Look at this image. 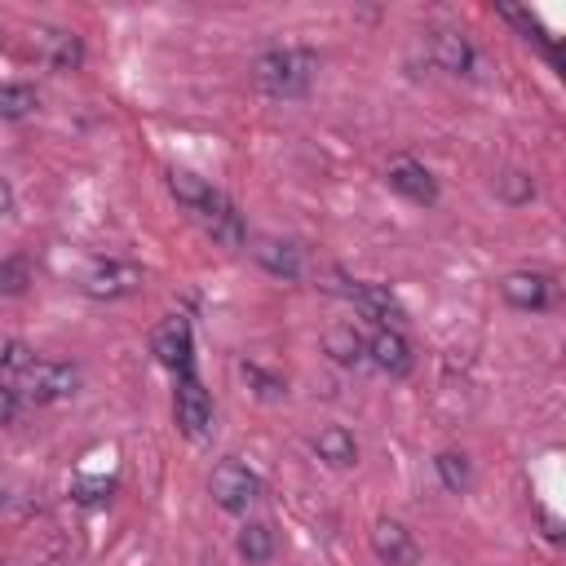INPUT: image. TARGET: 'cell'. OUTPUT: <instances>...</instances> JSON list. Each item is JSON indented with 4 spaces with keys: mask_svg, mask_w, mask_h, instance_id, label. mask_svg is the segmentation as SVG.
Returning a JSON list of instances; mask_svg holds the SVG:
<instances>
[{
    "mask_svg": "<svg viewBox=\"0 0 566 566\" xmlns=\"http://www.w3.org/2000/svg\"><path fill=\"white\" fill-rule=\"evenodd\" d=\"M27 283H31L27 256H4L0 261V296H18V292H27Z\"/></svg>",
    "mask_w": 566,
    "mask_h": 566,
    "instance_id": "cell-22",
    "label": "cell"
},
{
    "mask_svg": "<svg viewBox=\"0 0 566 566\" xmlns=\"http://www.w3.org/2000/svg\"><path fill=\"white\" fill-rule=\"evenodd\" d=\"M252 256H256V265L265 274H274L283 283H296L301 279V248H292L283 239H256L252 243Z\"/></svg>",
    "mask_w": 566,
    "mask_h": 566,
    "instance_id": "cell-14",
    "label": "cell"
},
{
    "mask_svg": "<svg viewBox=\"0 0 566 566\" xmlns=\"http://www.w3.org/2000/svg\"><path fill=\"white\" fill-rule=\"evenodd\" d=\"M40 106L31 84H0V119H27Z\"/></svg>",
    "mask_w": 566,
    "mask_h": 566,
    "instance_id": "cell-20",
    "label": "cell"
},
{
    "mask_svg": "<svg viewBox=\"0 0 566 566\" xmlns=\"http://www.w3.org/2000/svg\"><path fill=\"white\" fill-rule=\"evenodd\" d=\"M314 71H318V57L310 49H265L252 66L256 84L270 97H305L314 84Z\"/></svg>",
    "mask_w": 566,
    "mask_h": 566,
    "instance_id": "cell-1",
    "label": "cell"
},
{
    "mask_svg": "<svg viewBox=\"0 0 566 566\" xmlns=\"http://www.w3.org/2000/svg\"><path fill=\"white\" fill-rule=\"evenodd\" d=\"M13 416H18V389L0 380V424H13Z\"/></svg>",
    "mask_w": 566,
    "mask_h": 566,
    "instance_id": "cell-27",
    "label": "cell"
},
{
    "mask_svg": "<svg viewBox=\"0 0 566 566\" xmlns=\"http://www.w3.org/2000/svg\"><path fill=\"white\" fill-rule=\"evenodd\" d=\"M367 358L385 371V376H411V367H416V354H411V345L402 340V332H394V327H380L371 340H367Z\"/></svg>",
    "mask_w": 566,
    "mask_h": 566,
    "instance_id": "cell-12",
    "label": "cell"
},
{
    "mask_svg": "<svg viewBox=\"0 0 566 566\" xmlns=\"http://www.w3.org/2000/svg\"><path fill=\"white\" fill-rule=\"evenodd\" d=\"M4 208H9V190L0 186V212H4Z\"/></svg>",
    "mask_w": 566,
    "mask_h": 566,
    "instance_id": "cell-28",
    "label": "cell"
},
{
    "mask_svg": "<svg viewBox=\"0 0 566 566\" xmlns=\"http://www.w3.org/2000/svg\"><path fill=\"white\" fill-rule=\"evenodd\" d=\"M323 349H327L332 363H340V367H358V363L367 358V340L354 332V323L327 327V332H323Z\"/></svg>",
    "mask_w": 566,
    "mask_h": 566,
    "instance_id": "cell-17",
    "label": "cell"
},
{
    "mask_svg": "<svg viewBox=\"0 0 566 566\" xmlns=\"http://www.w3.org/2000/svg\"><path fill=\"white\" fill-rule=\"evenodd\" d=\"M371 553H376L385 566H411V562L420 557L411 531H407L402 522H394V517H380V522L371 526Z\"/></svg>",
    "mask_w": 566,
    "mask_h": 566,
    "instance_id": "cell-11",
    "label": "cell"
},
{
    "mask_svg": "<svg viewBox=\"0 0 566 566\" xmlns=\"http://www.w3.org/2000/svg\"><path fill=\"white\" fill-rule=\"evenodd\" d=\"M84 296L93 301H119V296H133L142 287V265L133 261H97L84 279H80Z\"/></svg>",
    "mask_w": 566,
    "mask_h": 566,
    "instance_id": "cell-7",
    "label": "cell"
},
{
    "mask_svg": "<svg viewBox=\"0 0 566 566\" xmlns=\"http://www.w3.org/2000/svg\"><path fill=\"white\" fill-rule=\"evenodd\" d=\"M314 451H318V460H327L332 469H349V464H358V442H354V433L340 429V424L318 429V433H314Z\"/></svg>",
    "mask_w": 566,
    "mask_h": 566,
    "instance_id": "cell-16",
    "label": "cell"
},
{
    "mask_svg": "<svg viewBox=\"0 0 566 566\" xmlns=\"http://www.w3.org/2000/svg\"><path fill=\"white\" fill-rule=\"evenodd\" d=\"M500 292H504V301H509L513 310L539 314V310L553 305V283H548V274H535V270H513V274H504Z\"/></svg>",
    "mask_w": 566,
    "mask_h": 566,
    "instance_id": "cell-10",
    "label": "cell"
},
{
    "mask_svg": "<svg viewBox=\"0 0 566 566\" xmlns=\"http://www.w3.org/2000/svg\"><path fill=\"white\" fill-rule=\"evenodd\" d=\"M18 398H27V402H62V398H71L75 389H80V367H71V363H57V358H35L27 371H18Z\"/></svg>",
    "mask_w": 566,
    "mask_h": 566,
    "instance_id": "cell-2",
    "label": "cell"
},
{
    "mask_svg": "<svg viewBox=\"0 0 566 566\" xmlns=\"http://www.w3.org/2000/svg\"><path fill=\"white\" fill-rule=\"evenodd\" d=\"M168 190H172V199H177V203H186V208L195 212V208H199L217 186H208V181H203L199 172H190V168H168Z\"/></svg>",
    "mask_w": 566,
    "mask_h": 566,
    "instance_id": "cell-18",
    "label": "cell"
},
{
    "mask_svg": "<svg viewBox=\"0 0 566 566\" xmlns=\"http://www.w3.org/2000/svg\"><path fill=\"white\" fill-rule=\"evenodd\" d=\"M150 354H155L159 367H168L172 376H190V371H195V332H190V318H186V314L164 318V323L150 332Z\"/></svg>",
    "mask_w": 566,
    "mask_h": 566,
    "instance_id": "cell-4",
    "label": "cell"
},
{
    "mask_svg": "<svg viewBox=\"0 0 566 566\" xmlns=\"http://www.w3.org/2000/svg\"><path fill=\"white\" fill-rule=\"evenodd\" d=\"M385 181L398 190V195H407L411 203H424V208H433L438 203V181H433V172L424 168V164H416V159H394L389 168H385Z\"/></svg>",
    "mask_w": 566,
    "mask_h": 566,
    "instance_id": "cell-9",
    "label": "cell"
},
{
    "mask_svg": "<svg viewBox=\"0 0 566 566\" xmlns=\"http://www.w3.org/2000/svg\"><path fill=\"white\" fill-rule=\"evenodd\" d=\"M172 411H177V429H181L190 442L208 438V429H212V398H208V389H203V380H199L195 371H190V376H177Z\"/></svg>",
    "mask_w": 566,
    "mask_h": 566,
    "instance_id": "cell-6",
    "label": "cell"
},
{
    "mask_svg": "<svg viewBox=\"0 0 566 566\" xmlns=\"http://www.w3.org/2000/svg\"><path fill=\"white\" fill-rule=\"evenodd\" d=\"M195 212H199L203 230H208V234H212L221 248H243V243H248V226H243L239 208H234V203H230L221 190H212V195H208V199H203Z\"/></svg>",
    "mask_w": 566,
    "mask_h": 566,
    "instance_id": "cell-8",
    "label": "cell"
},
{
    "mask_svg": "<svg viewBox=\"0 0 566 566\" xmlns=\"http://www.w3.org/2000/svg\"><path fill=\"white\" fill-rule=\"evenodd\" d=\"M35 363V349L18 336H0V371H27Z\"/></svg>",
    "mask_w": 566,
    "mask_h": 566,
    "instance_id": "cell-23",
    "label": "cell"
},
{
    "mask_svg": "<svg viewBox=\"0 0 566 566\" xmlns=\"http://www.w3.org/2000/svg\"><path fill=\"white\" fill-rule=\"evenodd\" d=\"M243 376H248V385H256V398H265V402H274V398H283V394H287V380H283V376L261 371L256 363H243Z\"/></svg>",
    "mask_w": 566,
    "mask_h": 566,
    "instance_id": "cell-24",
    "label": "cell"
},
{
    "mask_svg": "<svg viewBox=\"0 0 566 566\" xmlns=\"http://www.w3.org/2000/svg\"><path fill=\"white\" fill-rule=\"evenodd\" d=\"M239 553H243L248 566H265V562L274 557V531H270L265 522H248V526L239 531Z\"/></svg>",
    "mask_w": 566,
    "mask_h": 566,
    "instance_id": "cell-19",
    "label": "cell"
},
{
    "mask_svg": "<svg viewBox=\"0 0 566 566\" xmlns=\"http://www.w3.org/2000/svg\"><path fill=\"white\" fill-rule=\"evenodd\" d=\"M429 57L447 75H473V66H478V53L460 31H433L429 35Z\"/></svg>",
    "mask_w": 566,
    "mask_h": 566,
    "instance_id": "cell-13",
    "label": "cell"
},
{
    "mask_svg": "<svg viewBox=\"0 0 566 566\" xmlns=\"http://www.w3.org/2000/svg\"><path fill=\"white\" fill-rule=\"evenodd\" d=\"M40 53L53 71H80L84 66V44L75 31H62V27H49L40 31Z\"/></svg>",
    "mask_w": 566,
    "mask_h": 566,
    "instance_id": "cell-15",
    "label": "cell"
},
{
    "mask_svg": "<svg viewBox=\"0 0 566 566\" xmlns=\"http://www.w3.org/2000/svg\"><path fill=\"white\" fill-rule=\"evenodd\" d=\"M71 495H75L80 504H106V500L115 495V478H75Z\"/></svg>",
    "mask_w": 566,
    "mask_h": 566,
    "instance_id": "cell-25",
    "label": "cell"
},
{
    "mask_svg": "<svg viewBox=\"0 0 566 566\" xmlns=\"http://www.w3.org/2000/svg\"><path fill=\"white\" fill-rule=\"evenodd\" d=\"M433 469H438V478H442V486L447 491H469V482H473V469H469V460L460 455V451H442L438 460H433Z\"/></svg>",
    "mask_w": 566,
    "mask_h": 566,
    "instance_id": "cell-21",
    "label": "cell"
},
{
    "mask_svg": "<svg viewBox=\"0 0 566 566\" xmlns=\"http://www.w3.org/2000/svg\"><path fill=\"white\" fill-rule=\"evenodd\" d=\"M340 296L354 301L358 314H367V318H376V323H385V327H394V332L407 323V305H402L389 287H380V283H363V279H345V274H340Z\"/></svg>",
    "mask_w": 566,
    "mask_h": 566,
    "instance_id": "cell-5",
    "label": "cell"
},
{
    "mask_svg": "<svg viewBox=\"0 0 566 566\" xmlns=\"http://www.w3.org/2000/svg\"><path fill=\"white\" fill-rule=\"evenodd\" d=\"M500 195H504L509 203H526V199L535 195V181H531L526 172H504V177H500Z\"/></svg>",
    "mask_w": 566,
    "mask_h": 566,
    "instance_id": "cell-26",
    "label": "cell"
},
{
    "mask_svg": "<svg viewBox=\"0 0 566 566\" xmlns=\"http://www.w3.org/2000/svg\"><path fill=\"white\" fill-rule=\"evenodd\" d=\"M0 35H4V31H0Z\"/></svg>",
    "mask_w": 566,
    "mask_h": 566,
    "instance_id": "cell-30",
    "label": "cell"
},
{
    "mask_svg": "<svg viewBox=\"0 0 566 566\" xmlns=\"http://www.w3.org/2000/svg\"><path fill=\"white\" fill-rule=\"evenodd\" d=\"M208 495L221 513H248V504L261 495V478L243 460H221L208 478Z\"/></svg>",
    "mask_w": 566,
    "mask_h": 566,
    "instance_id": "cell-3",
    "label": "cell"
},
{
    "mask_svg": "<svg viewBox=\"0 0 566 566\" xmlns=\"http://www.w3.org/2000/svg\"><path fill=\"white\" fill-rule=\"evenodd\" d=\"M0 504H4V491H0Z\"/></svg>",
    "mask_w": 566,
    "mask_h": 566,
    "instance_id": "cell-29",
    "label": "cell"
}]
</instances>
